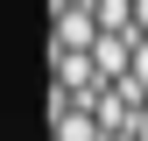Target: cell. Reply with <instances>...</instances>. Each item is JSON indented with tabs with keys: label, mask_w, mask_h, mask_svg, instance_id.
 Masks as SVG:
<instances>
[{
	"label": "cell",
	"mask_w": 148,
	"mask_h": 141,
	"mask_svg": "<svg viewBox=\"0 0 148 141\" xmlns=\"http://www.w3.org/2000/svg\"><path fill=\"white\" fill-rule=\"evenodd\" d=\"M99 7L92 0H57V49H99Z\"/></svg>",
	"instance_id": "6da1fadb"
},
{
	"label": "cell",
	"mask_w": 148,
	"mask_h": 141,
	"mask_svg": "<svg viewBox=\"0 0 148 141\" xmlns=\"http://www.w3.org/2000/svg\"><path fill=\"white\" fill-rule=\"evenodd\" d=\"M127 78H134L141 92H148V35H141V42H134V70H127Z\"/></svg>",
	"instance_id": "7a4b0ae2"
},
{
	"label": "cell",
	"mask_w": 148,
	"mask_h": 141,
	"mask_svg": "<svg viewBox=\"0 0 148 141\" xmlns=\"http://www.w3.org/2000/svg\"><path fill=\"white\" fill-rule=\"evenodd\" d=\"M134 35H148V0H134Z\"/></svg>",
	"instance_id": "3957f363"
},
{
	"label": "cell",
	"mask_w": 148,
	"mask_h": 141,
	"mask_svg": "<svg viewBox=\"0 0 148 141\" xmlns=\"http://www.w3.org/2000/svg\"><path fill=\"white\" fill-rule=\"evenodd\" d=\"M134 141H148V106H141V120H134Z\"/></svg>",
	"instance_id": "277c9868"
}]
</instances>
